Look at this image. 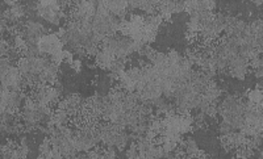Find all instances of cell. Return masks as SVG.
Instances as JSON below:
<instances>
[{"mask_svg": "<svg viewBox=\"0 0 263 159\" xmlns=\"http://www.w3.org/2000/svg\"><path fill=\"white\" fill-rule=\"evenodd\" d=\"M246 100L236 95H228L217 104V117L232 126L234 130H242L245 125Z\"/></svg>", "mask_w": 263, "mask_h": 159, "instance_id": "6da1fadb", "label": "cell"}, {"mask_svg": "<svg viewBox=\"0 0 263 159\" xmlns=\"http://www.w3.org/2000/svg\"><path fill=\"white\" fill-rule=\"evenodd\" d=\"M123 21V18L116 17L108 12L103 2H96V13L91 20V29L100 41L103 42V39L107 37L119 33Z\"/></svg>", "mask_w": 263, "mask_h": 159, "instance_id": "7a4b0ae2", "label": "cell"}, {"mask_svg": "<svg viewBox=\"0 0 263 159\" xmlns=\"http://www.w3.org/2000/svg\"><path fill=\"white\" fill-rule=\"evenodd\" d=\"M98 134L100 144L115 150H124L132 138L128 130L107 121H100L98 124Z\"/></svg>", "mask_w": 263, "mask_h": 159, "instance_id": "3957f363", "label": "cell"}, {"mask_svg": "<svg viewBox=\"0 0 263 159\" xmlns=\"http://www.w3.org/2000/svg\"><path fill=\"white\" fill-rule=\"evenodd\" d=\"M100 48L109 51L116 59H128V57H130L132 54L140 53L142 46L136 44L129 37L116 33L114 36H109L103 39Z\"/></svg>", "mask_w": 263, "mask_h": 159, "instance_id": "277c9868", "label": "cell"}, {"mask_svg": "<svg viewBox=\"0 0 263 159\" xmlns=\"http://www.w3.org/2000/svg\"><path fill=\"white\" fill-rule=\"evenodd\" d=\"M0 87L18 92H24L27 87L17 66L6 57L0 58Z\"/></svg>", "mask_w": 263, "mask_h": 159, "instance_id": "5b68a950", "label": "cell"}, {"mask_svg": "<svg viewBox=\"0 0 263 159\" xmlns=\"http://www.w3.org/2000/svg\"><path fill=\"white\" fill-rule=\"evenodd\" d=\"M37 50L40 51V54L50 58L58 66L65 62V53H63L65 46L57 33H48L41 37L40 41L37 42Z\"/></svg>", "mask_w": 263, "mask_h": 159, "instance_id": "8992f818", "label": "cell"}, {"mask_svg": "<svg viewBox=\"0 0 263 159\" xmlns=\"http://www.w3.org/2000/svg\"><path fill=\"white\" fill-rule=\"evenodd\" d=\"M18 34L25 41L27 48H32V46H37V42L41 37L48 34V28L36 15H29L21 24Z\"/></svg>", "mask_w": 263, "mask_h": 159, "instance_id": "52a82bcc", "label": "cell"}, {"mask_svg": "<svg viewBox=\"0 0 263 159\" xmlns=\"http://www.w3.org/2000/svg\"><path fill=\"white\" fill-rule=\"evenodd\" d=\"M34 13L41 21H46L48 24L60 27L63 18L67 16V13L63 11L61 2H37L34 7Z\"/></svg>", "mask_w": 263, "mask_h": 159, "instance_id": "ba28073f", "label": "cell"}, {"mask_svg": "<svg viewBox=\"0 0 263 159\" xmlns=\"http://www.w3.org/2000/svg\"><path fill=\"white\" fill-rule=\"evenodd\" d=\"M25 93L0 87V113L18 114L24 104Z\"/></svg>", "mask_w": 263, "mask_h": 159, "instance_id": "9c48e42d", "label": "cell"}, {"mask_svg": "<svg viewBox=\"0 0 263 159\" xmlns=\"http://www.w3.org/2000/svg\"><path fill=\"white\" fill-rule=\"evenodd\" d=\"M30 97L36 103H39L40 105L53 108V105L60 103L61 91L55 86L41 84V86H37V87L32 88V95H30Z\"/></svg>", "mask_w": 263, "mask_h": 159, "instance_id": "30bf717a", "label": "cell"}, {"mask_svg": "<svg viewBox=\"0 0 263 159\" xmlns=\"http://www.w3.org/2000/svg\"><path fill=\"white\" fill-rule=\"evenodd\" d=\"M84 100L79 93H71L69 96L63 97L57 104V108L62 109L66 113L69 114L70 118L81 117L79 121H82V113H83Z\"/></svg>", "mask_w": 263, "mask_h": 159, "instance_id": "8fae6325", "label": "cell"}, {"mask_svg": "<svg viewBox=\"0 0 263 159\" xmlns=\"http://www.w3.org/2000/svg\"><path fill=\"white\" fill-rule=\"evenodd\" d=\"M179 149L182 151L184 159L197 158V156H200L204 153L200 147H199V145L196 144V141L194 138H190V137L189 138L182 140V142L179 145Z\"/></svg>", "mask_w": 263, "mask_h": 159, "instance_id": "7c38bea8", "label": "cell"}, {"mask_svg": "<svg viewBox=\"0 0 263 159\" xmlns=\"http://www.w3.org/2000/svg\"><path fill=\"white\" fill-rule=\"evenodd\" d=\"M103 3H104V7L107 8L108 12L112 13L116 17L125 20L126 12L129 9L128 2H103Z\"/></svg>", "mask_w": 263, "mask_h": 159, "instance_id": "4fadbf2b", "label": "cell"}, {"mask_svg": "<svg viewBox=\"0 0 263 159\" xmlns=\"http://www.w3.org/2000/svg\"><path fill=\"white\" fill-rule=\"evenodd\" d=\"M93 58H95L96 66H99L102 70H105V71L109 70V67H111V65L114 63V61L116 59L109 51L104 50V49L102 48L99 49V51L96 53Z\"/></svg>", "mask_w": 263, "mask_h": 159, "instance_id": "5bb4252c", "label": "cell"}, {"mask_svg": "<svg viewBox=\"0 0 263 159\" xmlns=\"http://www.w3.org/2000/svg\"><path fill=\"white\" fill-rule=\"evenodd\" d=\"M262 90L259 87H255L253 90H249L246 93V102L250 104L255 105V107H262Z\"/></svg>", "mask_w": 263, "mask_h": 159, "instance_id": "9a60e30c", "label": "cell"}, {"mask_svg": "<svg viewBox=\"0 0 263 159\" xmlns=\"http://www.w3.org/2000/svg\"><path fill=\"white\" fill-rule=\"evenodd\" d=\"M39 159H63V158L57 153V151L54 150V147H53V151H51V153H49L48 155L39 156Z\"/></svg>", "mask_w": 263, "mask_h": 159, "instance_id": "2e32d148", "label": "cell"}, {"mask_svg": "<svg viewBox=\"0 0 263 159\" xmlns=\"http://www.w3.org/2000/svg\"><path fill=\"white\" fill-rule=\"evenodd\" d=\"M6 8H7L6 3H4V2H0V15L4 12V9H6Z\"/></svg>", "mask_w": 263, "mask_h": 159, "instance_id": "e0dca14e", "label": "cell"}, {"mask_svg": "<svg viewBox=\"0 0 263 159\" xmlns=\"http://www.w3.org/2000/svg\"><path fill=\"white\" fill-rule=\"evenodd\" d=\"M0 159H2V149H0Z\"/></svg>", "mask_w": 263, "mask_h": 159, "instance_id": "ac0fdd59", "label": "cell"}]
</instances>
